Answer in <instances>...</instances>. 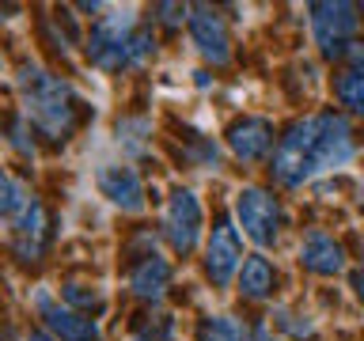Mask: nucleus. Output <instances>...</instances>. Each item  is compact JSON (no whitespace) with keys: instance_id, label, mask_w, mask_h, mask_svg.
<instances>
[{"instance_id":"nucleus-19","label":"nucleus","mask_w":364,"mask_h":341,"mask_svg":"<svg viewBox=\"0 0 364 341\" xmlns=\"http://www.w3.org/2000/svg\"><path fill=\"white\" fill-rule=\"evenodd\" d=\"M152 50H156L152 34H133L129 45H125V65H144L152 57Z\"/></svg>"},{"instance_id":"nucleus-3","label":"nucleus","mask_w":364,"mask_h":341,"mask_svg":"<svg viewBox=\"0 0 364 341\" xmlns=\"http://www.w3.org/2000/svg\"><path fill=\"white\" fill-rule=\"evenodd\" d=\"M235 216H239V224H243V232H247L250 243L273 247V239H277V224H281V212H277V201H273L266 190H258V186L239 190Z\"/></svg>"},{"instance_id":"nucleus-15","label":"nucleus","mask_w":364,"mask_h":341,"mask_svg":"<svg viewBox=\"0 0 364 341\" xmlns=\"http://www.w3.org/2000/svg\"><path fill=\"white\" fill-rule=\"evenodd\" d=\"M273 288V269L266 258H247L243 261V277H239V292L250 296V300H262Z\"/></svg>"},{"instance_id":"nucleus-13","label":"nucleus","mask_w":364,"mask_h":341,"mask_svg":"<svg viewBox=\"0 0 364 341\" xmlns=\"http://www.w3.org/2000/svg\"><path fill=\"white\" fill-rule=\"evenodd\" d=\"M42 239H46V212L38 201H31L16 220V254L23 261H34L42 254Z\"/></svg>"},{"instance_id":"nucleus-12","label":"nucleus","mask_w":364,"mask_h":341,"mask_svg":"<svg viewBox=\"0 0 364 341\" xmlns=\"http://www.w3.org/2000/svg\"><path fill=\"white\" fill-rule=\"evenodd\" d=\"M228 144H232V152L239 159H262L273 144V129H269V121H262V118H247V121L232 125Z\"/></svg>"},{"instance_id":"nucleus-20","label":"nucleus","mask_w":364,"mask_h":341,"mask_svg":"<svg viewBox=\"0 0 364 341\" xmlns=\"http://www.w3.org/2000/svg\"><path fill=\"white\" fill-rule=\"evenodd\" d=\"M65 296H68L73 303H80V307H95V303H99V292H84L80 284H68Z\"/></svg>"},{"instance_id":"nucleus-5","label":"nucleus","mask_w":364,"mask_h":341,"mask_svg":"<svg viewBox=\"0 0 364 341\" xmlns=\"http://www.w3.org/2000/svg\"><path fill=\"white\" fill-rule=\"evenodd\" d=\"M201 235V205L190 190H175L167 201V239L178 254H190Z\"/></svg>"},{"instance_id":"nucleus-22","label":"nucleus","mask_w":364,"mask_h":341,"mask_svg":"<svg viewBox=\"0 0 364 341\" xmlns=\"http://www.w3.org/2000/svg\"><path fill=\"white\" fill-rule=\"evenodd\" d=\"M27 341H50V337H46V334H31Z\"/></svg>"},{"instance_id":"nucleus-24","label":"nucleus","mask_w":364,"mask_h":341,"mask_svg":"<svg viewBox=\"0 0 364 341\" xmlns=\"http://www.w3.org/2000/svg\"><path fill=\"white\" fill-rule=\"evenodd\" d=\"M360 193H364V190H360Z\"/></svg>"},{"instance_id":"nucleus-11","label":"nucleus","mask_w":364,"mask_h":341,"mask_svg":"<svg viewBox=\"0 0 364 341\" xmlns=\"http://www.w3.org/2000/svg\"><path fill=\"white\" fill-rule=\"evenodd\" d=\"M300 261L311 273H341L346 269V250H341L330 235H323V232H311L304 239V247H300Z\"/></svg>"},{"instance_id":"nucleus-16","label":"nucleus","mask_w":364,"mask_h":341,"mask_svg":"<svg viewBox=\"0 0 364 341\" xmlns=\"http://www.w3.org/2000/svg\"><path fill=\"white\" fill-rule=\"evenodd\" d=\"M338 99L353 114H364V72H346L338 80Z\"/></svg>"},{"instance_id":"nucleus-14","label":"nucleus","mask_w":364,"mask_h":341,"mask_svg":"<svg viewBox=\"0 0 364 341\" xmlns=\"http://www.w3.org/2000/svg\"><path fill=\"white\" fill-rule=\"evenodd\" d=\"M167 281H171V266L164 258H156V254H148L141 266L133 269V277H129L133 292L141 296V300H159L164 288H167Z\"/></svg>"},{"instance_id":"nucleus-6","label":"nucleus","mask_w":364,"mask_h":341,"mask_svg":"<svg viewBox=\"0 0 364 341\" xmlns=\"http://www.w3.org/2000/svg\"><path fill=\"white\" fill-rule=\"evenodd\" d=\"M129 27H133V11L125 8V11H114V16H107L99 23V31L91 34V45H87V53H91V61H95L99 68H118L125 65V45H129Z\"/></svg>"},{"instance_id":"nucleus-4","label":"nucleus","mask_w":364,"mask_h":341,"mask_svg":"<svg viewBox=\"0 0 364 341\" xmlns=\"http://www.w3.org/2000/svg\"><path fill=\"white\" fill-rule=\"evenodd\" d=\"M311 31L315 42L323 45L326 57H334L346 50L349 34L357 31V8L353 4H311Z\"/></svg>"},{"instance_id":"nucleus-8","label":"nucleus","mask_w":364,"mask_h":341,"mask_svg":"<svg viewBox=\"0 0 364 341\" xmlns=\"http://www.w3.org/2000/svg\"><path fill=\"white\" fill-rule=\"evenodd\" d=\"M190 34H193V45L209 57L213 65H224L232 57V42H228V27L224 19L216 16L213 8H193L190 16Z\"/></svg>"},{"instance_id":"nucleus-1","label":"nucleus","mask_w":364,"mask_h":341,"mask_svg":"<svg viewBox=\"0 0 364 341\" xmlns=\"http://www.w3.org/2000/svg\"><path fill=\"white\" fill-rule=\"evenodd\" d=\"M349 159H353L349 121L338 118V114H318V118L296 121L289 136H281L277 152H273V175L284 186H304L307 178L346 167Z\"/></svg>"},{"instance_id":"nucleus-18","label":"nucleus","mask_w":364,"mask_h":341,"mask_svg":"<svg viewBox=\"0 0 364 341\" xmlns=\"http://www.w3.org/2000/svg\"><path fill=\"white\" fill-rule=\"evenodd\" d=\"M201 341H239V326L232 318H209L201 326Z\"/></svg>"},{"instance_id":"nucleus-23","label":"nucleus","mask_w":364,"mask_h":341,"mask_svg":"<svg viewBox=\"0 0 364 341\" xmlns=\"http://www.w3.org/2000/svg\"><path fill=\"white\" fill-rule=\"evenodd\" d=\"M357 11H364V4H360V8H357Z\"/></svg>"},{"instance_id":"nucleus-10","label":"nucleus","mask_w":364,"mask_h":341,"mask_svg":"<svg viewBox=\"0 0 364 341\" xmlns=\"http://www.w3.org/2000/svg\"><path fill=\"white\" fill-rule=\"evenodd\" d=\"M38 311L46 318V326H50L61 341H95L99 337V326L91 323V318H84L80 311H73V307H57V303L46 300V296H38Z\"/></svg>"},{"instance_id":"nucleus-7","label":"nucleus","mask_w":364,"mask_h":341,"mask_svg":"<svg viewBox=\"0 0 364 341\" xmlns=\"http://www.w3.org/2000/svg\"><path fill=\"white\" fill-rule=\"evenodd\" d=\"M239 261H243V243H239L235 227L232 224H216L209 247H205V269H209L213 284H228V281H232V273L239 269Z\"/></svg>"},{"instance_id":"nucleus-17","label":"nucleus","mask_w":364,"mask_h":341,"mask_svg":"<svg viewBox=\"0 0 364 341\" xmlns=\"http://www.w3.org/2000/svg\"><path fill=\"white\" fill-rule=\"evenodd\" d=\"M23 209H27V190H23L11 175H4V170H0V216L23 212Z\"/></svg>"},{"instance_id":"nucleus-2","label":"nucleus","mask_w":364,"mask_h":341,"mask_svg":"<svg viewBox=\"0 0 364 341\" xmlns=\"http://www.w3.org/2000/svg\"><path fill=\"white\" fill-rule=\"evenodd\" d=\"M19 87H23V102H27V114L31 121L38 125L46 136L61 141V136L73 129V91H68L57 76L42 72L38 65L34 68H23L19 76Z\"/></svg>"},{"instance_id":"nucleus-9","label":"nucleus","mask_w":364,"mask_h":341,"mask_svg":"<svg viewBox=\"0 0 364 341\" xmlns=\"http://www.w3.org/2000/svg\"><path fill=\"white\" fill-rule=\"evenodd\" d=\"M99 190L118 205L125 212H141L144 209V190H141V178H136L133 167L125 163H107L99 167Z\"/></svg>"},{"instance_id":"nucleus-21","label":"nucleus","mask_w":364,"mask_h":341,"mask_svg":"<svg viewBox=\"0 0 364 341\" xmlns=\"http://www.w3.org/2000/svg\"><path fill=\"white\" fill-rule=\"evenodd\" d=\"M159 11H164V23H182V16H186L182 4H159Z\"/></svg>"}]
</instances>
